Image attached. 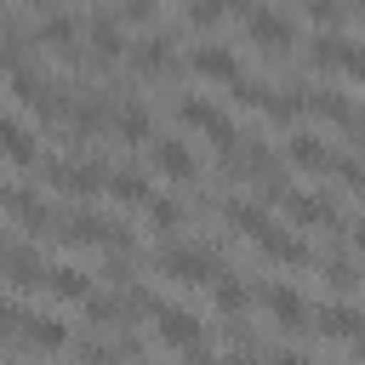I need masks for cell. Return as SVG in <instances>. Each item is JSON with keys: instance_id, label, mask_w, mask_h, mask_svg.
Listing matches in <instances>:
<instances>
[{"instance_id": "obj_1", "label": "cell", "mask_w": 365, "mask_h": 365, "mask_svg": "<svg viewBox=\"0 0 365 365\" xmlns=\"http://www.w3.org/2000/svg\"><path fill=\"white\" fill-rule=\"evenodd\" d=\"M160 268H165L171 279H182V285H200V279H211V274H217V257H205V251H188V245H182V251H165V257H160Z\"/></svg>"}, {"instance_id": "obj_2", "label": "cell", "mask_w": 365, "mask_h": 365, "mask_svg": "<svg viewBox=\"0 0 365 365\" xmlns=\"http://www.w3.org/2000/svg\"><path fill=\"white\" fill-rule=\"evenodd\" d=\"M148 308L160 314V336H165L171 348L200 354V319H194V314H182V308H160V302H148Z\"/></svg>"}, {"instance_id": "obj_3", "label": "cell", "mask_w": 365, "mask_h": 365, "mask_svg": "<svg viewBox=\"0 0 365 365\" xmlns=\"http://www.w3.org/2000/svg\"><path fill=\"white\" fill-rule=\"evenodd\" d=\"M314 57H319V63H336L342 74H365L359 46H354V40H342V34H319V40H314Z\"/></svg>"}, {"instance_id": "obj_4", "label": "cell", "mask_w": 365, "mask_h": 365, "mask_svg": "<svg viewBox=\"0 0 365 365\" xmlns=\"http://www.w3.org/2000/svg\"><path fill=\"white\" fill-rule=\"evenodd\" d=\"M182 120H188V125H200V131H211V143H217V148H234V125H228V120H222L205 97L182 103Z\"/></svg>"}, {"instance_id": "obj_5", "label": "cell", "mask_w": 365, "mask_h": 365, "mask_svg": "<svg viewBox=\"0 0 365 365\" xmlns=\"http://www.w3.org/2000/svg\"><path fill=\"white\" fill-rule=\"evenodd\" d=\"M46 171H51V177H57V188H68V194H97V188H103V177H108L103 165H63V160H51Z\"/></svg>"}, {"instance_id": "obj_6", "label": "cell", "mask_w": 365, "mask_h": 365, "mask_svg": "<svg viewBox=\"0 0 365 365\" xmlns=\"http://www.w3.org/2000/svg\"><path fill=\"white\" fill-rule=\"evenodd\" d=\"M251 40H257L262 51H285V46H291V23H285L279 11H251Z\"/></svg>"}, {"instance_id": "obj_7", "label": "cell", "mask_w": 365, "mask_h": 365, "mask_svg": "<svg viewBox=\"0 0 365 365\" xmlns=\"http://www.w3.org/2000/svg\"><path fill=\"white\" fill-rule=\"evenodd\" d=\"M194 74L234 86V80H240V63H234V51H222V46H205V51H194Z\"/></svg>"}, {"instance_id": "obj_8", "label": "cell", "mask_w": 365, "mask_h": 365, "mask_svg": "<svg viewBox=\"0 0 365 365\" xmlns=\"http://www.w3.org/2000/svg\"><path fill=\"white\" fill-rule=\"evenodd\" d=\"M262 308H268L279 325H297V319L308 314V308H302V297H297L291 285H268V291H262Z\"/></svg>"}, {"instance_id": "obj_9", "label": "cell", "mask_w": 365, "mask_h": 365, "mask_svg": "<svg viewBox=\"0 0 365 365\" xmlns=\"http://www.w3.org/2000/svg\"><path fill=\"white\" fill-rule=\"evenodd\" d=\"M0 262L11 268V279H17V285H46V268H40V257H34V251L11 245V251H0Z\"/></svg>"}, {"instance_id": "obj_10", "label": "cell", "mask_w": 365, "mask_h": 365, "mask_svg": "<svg viewBox=\"0 0 365 365\" xmlns=\"http://www.w3.org/2000/svg\"><path fill=\"white\" fill-rule=\"evenodd\" d=\"M154 165H160L165 177H177V182L194 177V154H188L182 143H160V148H154Z\"/></svg>"}, {"instance_id": "obj_11", "label": "cell", "mask_w": 365, "mask_h": 365, "mask_svg": "<svg viewBox=\"0 0 365 365\" xmlns=\"http://www.w3.org/2000/svg\"><path fill=\"white\" fill-rule=\"evenodd\" d=\"M0 148H6L17 165H34V143H29V131H23L17 120H6V114H0Z\"/></svg>"}, {"instance_id": "obj_12", "label": "cell", "mask_w": 365, "mask_h": 365, "mask_svg": "<svg viewBox=\"0 0 365 365\" xmlns=\"http://www.w3.org/2000/svg\"><path fill=\"white\" fill-rule=\"evenodd\" d=\"M291 160H297L302 171H331V148L314 143V137H291Z\"/></svg>"}, {"instance_id": "obj_13", "label": "cell", "mask_w": 365, "mask_h": 365, "mask_svg": "<svg viewBox=\"0 0 365 365\" xmlns=\"http://www.w3.org/2000/svg\"><path fill=\"white\" fill-rule=\"evenodd\" d=\"M257 245H262V251H274L279 262H308V245H302V240H291V234L262 228V234H257Z\"/></svg>"}, {"instance_id": "obj_14", "label": "cell", "mask_w": 365, "mask_h": 365, "mask_svg": "<svg viewBox=\"0 0 365 365\" xmlns=\"http://www.w3.org/2000/svg\"><path fill=\"white\" fill-rule=\"evenodd\" d=\"M103 188H108L114 200H125V205H131V200H148V182H143L137 171H114V177H103Z\"/></svg>"}, {"instance_id": "obj_15", "label": "cell", "mask_w": 365, "mask_h": 365, "mask_svg": "<svg viewBox=\"0 0 365 365\" xmlns=\"http://www.w3.org/2000/svg\"><path fill=\"white\" fill-rule=\"evenodd\" d=\"M319 331H331V336H359L365 325H359L354 308H319Z\"/></svg>"}, {"instance_id": "obj_16", "label": "cell", "mask_w": 365, "mask_h": 365, "mask_svg": "<svg viewBox=\"0 0 365 365\" xmlns=\"http://www.w3.org/2000/svg\"><path fill=\"white\" fill-rule=\"evenodd\" d=\"M285 211H291L297 222H325V217H331V205L314 200V194H285Z\"/></svg>"}, {"instance_id": "obj_17", "label": "cell", "mask_w": 365, "mask_h": 365, "mask_svg": "<svg viewBox=\"0 0 365 365\" xmlns=\"http://www.w3.org/2000/svg\"><path fill=\"white\" fill-rule=\"evenodd\" d=\"M46 279H51V291H57V297H74V302H80V297L91 291V279H86L80 268H51Z\"/></svg>"}, {"instance_id": "obj_18", "label": "cell", "mask_w": 365, "mask_h": 365, "mask_svg": "<svg viewBox=\"0 0 365 365\" xmlns=\"http://www.w3.org/2000/svg\"><path fill=\"white\" fill-rule=\"evenodd\" d=\"M23 319H29V342H34V348H63L68 331H63L57 319H34V314H23Z\"/></svg>"}, {"instance_id": "obj_19", "label": "cell", "mask_w": 365, "mask_h": 365, "mask_svg": "<svg viewBox=\"0 0 365 365\" xmlns=\"http://www.w3.org/2000/svg\"><path fill=\"white\" fill-rule=\"evenodd\" d=\"M6 211L23 217V222H40V200H34L29 188H11V194H6Z\"/></svg>"}, {"instance_id": "obj_20", "label": "cell", "mask_w": 365, "mask_h": 365, "mask_svg": "<svg viewBox=\"0 0 365 365\" xmlns=\"http://www.w3.org/2000/svg\"><path fill=\"white\" fill-rule=\"evenodd\" d=\"M228 217H234V222H240L251 240H257L262 228H274V222H268V211H257V205H228Z\"/></svg>"}, {"instance_id": "obj_21", "label": "cell", "mask_w": 365, "mask_h": 365, "mask_svg": "<svg viewBox=\"0 0 365 365\" xmlns=\"http://www.w3.org/2000/svg\"><path fill=\"white\" fill-rule=\"evenodd\" d=\"M91 46H97V57H120V29L114 23H91Z\"/></svg>"}, {"instance_id": "obj_22", "label": "cell", "mask_w": 365, "mask_h": 365, "mask_svg": "<svg viewBox=\"0 0 365 365\" xmlns=\"http://www.w3.org/2000/svg\"><path fill=\"white\" fill-rule=\"evenodd\" d=\"M217 308H222V314H245V291H240L234 279H222V285H217Z\"/></svg>"}, {"instance_id": "obj_23", "label": "cell", "mask_w": 365, "mask_h": 365, "mask_svg": "<svg viewBox=\"0 0 365 365\" xmlns=\"http://www.w3.org/2000/svg\"><path fill=\"white\" fill-rule=\"evenodd\" d=\"M40 34H46L51 46H68V40H74V23H68V17H46V29H40Z\"/></svg>"}, {"instance_id": "obj_24", "label": "cell", "mask_w": 365, "mask_h": 365, "mask_svg": "<svg viewBox=\"0 0 365 365\" xmlns=\"http://www.w3.org/2000/svg\"><path fill=\"white\" fill-rule=\"evenodd\" d=\"M165 63H171V51H165V40H148V46H143V68H148V74H160Z\"/></svg>"}, {"instance_id": "obj_25", "label": "cell", "mask_w": 365, "mask_h": 365, "mask_svg": "<svg viewBox=\"0 0 365 365\" xmlns=\"http://www.w3.org/2000/svg\"><path fill=\"white\" fill-rule=\"evenodd\" d=\"M222 11H228V0H194V6H188V17H194V23H217Z\"/></svg>"}, {"instance_id": "obj_26", "label": "cell", "mask_w": 365, "mask_h": 365, "mask_svg": "<svg viewBox=\"0 0 365 365\" xmlns=\"http://www.w3.org/2000/svg\"><path fill=\"white\" fill-rule=\"evenodd\" d=\"M120 131H125V143L148 137V114H143V108H137V114H125V120H120Z\"/></svg>"}, {"instance_id": "obj_27", "label": "cell", "mask_w": 365, "mask_h": 365, "mask_svg": "<svg viewBox=\"0 0 365 365\" xmlns=\"http://www.w3.org/2000/svg\"><path fill=\"white\" fill-rule=\"evenodd\" d=\"M308 17H314V23H336L342 6H336V0H308Z\"/></svg>"}, {"instance_id": "obj_28", "label": "cell", "mask_w": 365, "mask_h": 365, "mask_svg": "<svg viewBox=\"0 0 365 365\" xmlns=\"http://www.w3.org/2000/svg\"><path fill=\"white\" fill-rule=\"evenodd\" d=\"M177 217H182V211H177L171 200H154V222H160V228H177Z\"/></svg>"}, {"instance_id": "obj_29", "label": "cell", "mask_w": 365, "mask_h": 365, "mask_svg": "<svg viewBox=\"0 0 365 365\" xmlns=\"http://www.w3.org/2000/svg\"><path fill=\"white\" fill-rule=\"evenodd\" d=\"M17 319H23V314H17V308H11V302H6V297H0V336H6V331H11V325H17Z\"/></svg>"}, {"instance_id": "obj_30", "label": "cell", "mask_w": 365, "mask_h": 365, "mask_svg": "<svg viewBox=\"0 0 365 365\" xmlns=\"http://www.w3.org/2000/svg\"><path fill=\"white\" fill-rule=\"evenodd\" d=\"M154 11V0H125V17H148Z\"/></svg>"}]
</instances>
